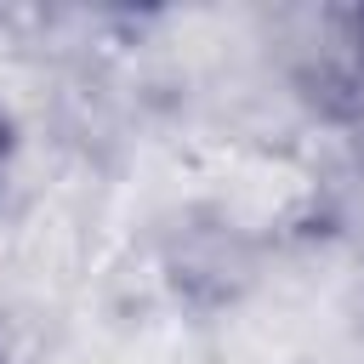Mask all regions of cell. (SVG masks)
<instances>
[{"label": "cell", "instance_id": "6da1fadb", "mask_svg": "<svg viewBox=\"0 0 364 364\" xmlns=\"http://www.w3.org/2000/svg\"><path fill=\"white\" fill-rule=\"evenodd\" d=\"M330 46H336V57H330V68H336V85L347 91V102L364 114V6H353V11H330Z\"/></svg>", "mask_w": 364, "mask_h": 364}]
</instances>
